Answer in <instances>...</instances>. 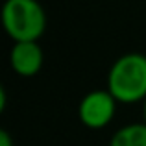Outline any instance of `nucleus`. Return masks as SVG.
<instances>
[{
    "instance_id": "f257e3e1",
    "label": "nucleus",
    "mask_w": 146,
    "mask_h": 146,
    "mask_svg": "<svg viewBox=\"0 0 146 146\" xmlns=\"http://www.w3.org/2000/svg\"><path fill=\"white\" fill-rule=\"evenodd\" d=\"M106 89L118 104H143L146 98V56L128 52L113 61L107 72Z\"/></svg>"
},
{
    "instance_id": "f03ea898",
    "label": "nucleus",
    "mask_w": 146,
    "mask_h": 146,
    "mask_svg": "<svg viewBox=\"0 0 146 146\" xmlns=\"http://www.w3.org/2000/svg\"><path fill=\"white\" fill-rule=\"evenodd\" d=\"M2 26L13 43L39 41L46 32V11L39 0H6Z\"/></svg>"
},
{
    "instance_id": "7ed1b4c3",
    "label": "nucleus",
    "mask_w": 146,
    "mask_h": 146,
    "mask_svg": "<svg viewBox=\"0 0 146 146\" xmlns=\"http://www.w3.org/2000/svg\"><path fill=\"white\" fill-rule=\"evenodd\" d=\"M118 102L107 89H93L78 104V118L89 129H104L113 122Z\"/></svg>"
},
{
    "instance_id": "20e7f679",
    "label": "nucleus",
    "mask_w": 146,
    "mask_h": 146,
    "mask_svg": "<svg viewBox=\"0 0 146 146\" xmlns=\"http://www.w3.org/2000/svg\"><path fill=\"white\" fill-rule=\"evenodd\" d=\"M44 63V52L39 41L13 43L9 50V67L21 78H33L41 72Z\"/></svg>"
},
{
    "instance_id": "39448f33",
    "label": "nucleus",
    "mask_w": 146,
    "mask_h": 146,
    "mask_svg": "<svg viewBox=\"0 0 146 146\" xmlns=\"http://www.w3.org/2000/svg\"><path fill=\"white\" fill-rule=\"evenodd\" d=\"M109 146H146V124L141 120L120 126L111 135Z\"/></svg>"
},
{
    "instance_id": "423d86ee",
    "label": "nucleus",
    "mask_w": 146,
    "mask_h": 146,
    "mask_svg": "<svg viewBox=\"0 0 146 146\" xmlns=\"http://www.w3.org/2000/svg\"><path fill=\"white\" fill-rule=\"evenodd\" d=\"M0 146H13V139L6 129H0Z\"/></svg>"
},
{
    "instance_id": "0eeeda50",
    "label": "nucleus",
    "mask_w": 146,
    "mask_h": 146,
    "mask_svg": "<svg viewBox=\"0 0 146 146\" xmlns=\"http://www.w3.org/2000/svg\"><path fill=\"white\" fill-rule=\"evenodd\" d=\"M141 107H143V122L146 124V98H144V102L141 104Z\"/></svg>"
}]
</instances>
